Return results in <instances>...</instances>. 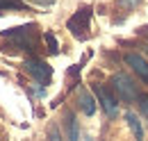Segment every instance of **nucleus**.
I'll return each instance as SVG.
<instances>
[{
    "label": "nucleus",
    "instance_id": "9b49d317",
    "mask_svg": "<svg viewBox=\"0 0 148 141\" xmlns=\"http://www.w3.org/2000/svg\"><path fill=\"white\" fill-rule=\"evenodd\" d=\"M43 39L48 41V46H50V53H57V50H59V46H57V39L50 34V32H48V34H43Z\"/></svg>",
    "mask_w": 148,
    "mask_h": 141
},
{
    "label": "nucleus",
    "instance_id": "1a4fd4ad",
    "mask_svg": "<svg viewBox=\"0 0 148 141\" xmlns=\"http://www.w3.org/2000/svg\"><path fill=\"white\" fill-rule=\"evenodd\" d=\"M66 132H69V141H80V125H77L75 114L66 116Z\"/></svg>",
    "mask_w": 148,
    "mask_h": 141
},
{
    "label": "nucleus",
    "instance_id": "0eeeda50",
    "mask_svg": "<svg viewBox=\"0 0 148 141\" xmlns=\"http://www.w3.org/2000/svg\"><path fill=\"white\" fill-rule=\"evenodd\" d=\"M125 121H128V127L134 134V141H144V127L139 123V116L134 112H125Z\"/></svg>",
    "mask_w": 148,
    "mask_h": 141
},
{
    "label": "nucleus",
    "instance_id": "6e6552de",
    "mask_svg": "<svg viewBox=\"0 0 148 141\" xmlns=\"http://www.w3.org/2000/svg\"><path fill=\"white\" fill-rule=\"evenodd\" d=\"M77 103H80V109H82L87 116H93V112H96V103H93V98L87 93V91H80Z\"/></svg>",
    "mask_w": 148,
    "mask_h": 141
},
{
    "label": "nucleus",
    "instance_id": "39448f33",
    "mask_svg": "<svg viewBox=\"0 0 148 141\" xmlns=\"http://www.w3.org/2000/svg\"><path fill=\"white\" fill-rule=\"evenodd\" d=\"M93 91H96V98H98L100 107L105 109V114H107L110 118H114V116L119 114V103H116V96H114L107 87H103V84H93Z\"/></svg>",
    "mask_w": 148,
    "mask_h": 141
},
{
    "label": "nucleus",
    "instance_id": "4468645a",
    "mask_svg": "<svg viewBox=\"0 0 148 141\" xmlns=\"http://www.w3.org/2000/svg\"><path fill=\"white\" fill-rule=\"evenodd\" d=\"M84 141H93V139H84Z\"/></svg>",
    "mask_w": 148,
    "mask_h": 141
},
{
    "label": "nucleus",
    "instance_id": "f257e3e1",
    "mask_svg": "<svg viewBox=\"0 0 148 141\" xmlns=\"http://www.w3.org/2000/svg\"><path fill=\"white\" fill-rule=\"evenodd\" d=\"M5 39V50H27V53H34L39 50V27L37 23H27V25H18V27H12V30H5L2 32Z\"/></svg>",
    "mask_w": 148,
    "mask_h": 141
},
{
    "label": "nucleus",
    "instance_id": "2eb2a0df",
    "mask_svg": "<svg viewBox=\"0 0 148 141\" xmlns=\"http://www.w3.org/2000/svg\"><path fill=\"white\" fill-rule=\"evenodd\" d=\"M130 2H137V0H130Z\"/></svg>",
    "mask_w": 148,
    "mask_h": 141
},
{
    "label": "nucleus",
    "instance_id": "ddd939ff",
    "mask_svg": "<svg viewBox=\"0 0 148 141\" xmlns=\"http://www.w3.org/2000/svg\"><path fill=\"white\" fill-rule=\"evenodd\" d=\"M48 137H50V141H62V139H59V132H57V127H50Z\"/></svg>",
    "mask_w": 148,
    "mask_h": 141
},
{
    "label": "nucleus",
    "instance_id": "7ed1b4c3",
    "mask_svg": "<svg viewBox=\"0 0 148 141\" xmlns=\"http://www.w3.org/2000/svg\"><path fill=\"white\" fill-rule=\"evenodd\" d=\"M89 25H91V7H82V9H77L73 16L69 18L66 30H69L75 39L84 41V39L89 36Z\"/></svg>",
    "mask_w": 148,
    "mask_h": 141
},
{
    "label": "nucleus",
    "instance_id": "423d86ee",
    "mask_svg": "<svg viewBox=\"0 0 148 141\" xmlns=\"http://www.w3.org/2000/svg\"><path fill=\"white\" fill-rule=\"evenodd\" d=\"M125 64H128L130 68L134 70L144 82H148V62L141 57V55H137V53H128L125 55Z\"/></svg>",
    "mask_w": 148,
    "mask_h": 141
},
{
    "label": "nucleus",
    "instance_id": "20e7f679",
    "mask_svg": "<svg viewBox=\"0 0 148 141\" xmlns=\"http://www.w3.org/2000/svg\"><path fill=\"white\" fill-rule=\"evenodd\" d=\"M23 68L27 70L37 82H41V84H48L50 77H53V68H50L43 59H37V57H27V59L23 62Z\"/></svg>",
    "mask_w": 148,
    "mask_h": 141
},
{
    "label": "nucleus",
    "instance_id": "f03ea898",
    "mask_svg": "<svg viewBox=\"0 0 148 141\" xmlns=\"http://www.w3.org/2000/svg\"><path fill=\"white\" fill-rule=\"evenodd\" d=\"M112 89L116 93V98L121 103H134L139 98V91H137V84L132 82V77L125 75V73H114L112 75Z\"/></svg>",
    "mask_w": 148,
    "mask_h": 141
},
{
    "label": "nucleus",
    "instance_id": "9d476101",
    "mask_svg": "<svg viewBox=\"0 0 148 141\" xmlns=\"http://www.w3.org/2000/svg\"><path fill=\"white\" fill-rule=\"evenodd\" d=\"M5 9H25V7L18 0H0V12H5Z\"/></svg>",
    "mask_w": 148,
    "mask_h": 141
},
{
    "label": "nucleus",
    "instance_id": "f8f14e48",
    "mask_svg": "<svg viewBox=\"0 0 148 141\" xmlns=\"http://www.w3.org/2000/svg\"><path fill=\"white\" fill-rule=\"evenodd\" d=\"M139 105H141V112H144V116L148 118V96H141V98H139Z\"/></svg>",
    "mask_w": 148,
    "mask_h": 141
}]
</instances>
